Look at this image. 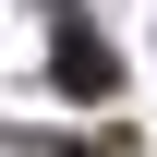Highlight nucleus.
Instances as JSON below:
<instances>
[{
    "label": "nucleus",
    "mask_w": 157,
    "mask_h": 157,
    "mask_svg": "<svg viewBox=\"0 0 157 157\" xmlns=\"http://www.w3.org/2000/svg\"><path fill=\"white\" fill-rule=\"evenodd\" d=\"M60 157H109V145H60Z\"/></svg>",
    "instance_id": "2"
},
{
    "label": "nucleus",
    "mask_w": 157,
    "mask_h": 157,
    "mask_svg": "<svg viewBox=\"0 0 157 157\" xmlns=\"http://www.w3.org/2000/svg\"><path fill=\"white\" fill-rule=\"evenodd\" d=\"M48 73L73 85V97H109V85H121V60H109L97 36H85V24H60V60H48Z\"/></svg>",
    "instance_id": "1"
}]
</instances>
